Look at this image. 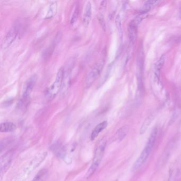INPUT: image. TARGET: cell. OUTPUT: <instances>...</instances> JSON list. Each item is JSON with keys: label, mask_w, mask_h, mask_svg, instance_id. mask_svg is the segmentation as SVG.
<instances>
[{"label": "cell", "mask_w": 181, "mask_h": 181, "mask_svg": "<svg viewBox=\"0 0 181 181\" xmlns=\"http://www.w3.org/2000/svg\"><path fill=\"white\" fill-rule=\"evenodd\" d=\"M106 144H107V141L105 138H104L99 140L97 143L95 148L93 162L91 165L90 168L88 170L86 175V177L87 179L90 178L98 169V167L99 166L102 161L103 157L104 156Z\"/></svg>", "instance_id": "obj_1"}, {"label": "cell", "mask_w": 181, "mask_h": 181, "mask_svg": "<svg viewBox=\"0 0 181 181\" xmlns=\"http://www.w3.org/2000/svg\"><path fill=\"white\" fill-rule=\"evenodd\" d=\"M47 155V153L46 152H41L37 154L30 160L25 168L23 169L22 172L18 176L17 181H26V179L28 178L29 176L45 160Z\"/></svg>", "instance_id": "obj_2"}, {"label": "cell", "mask_w": 181, "mask_h": 181, "mask_svg": "<svg viewBox=\"0 0 181 181\" xmlns=\"http://www.w3.org/2000/svg\"><path fill=\"white\" fill-rule=\"evenodd\" d=\"M37 80V76L36 74H34L26 81L23 87V96L18 104V106L20 109L25 110L29 104L30 95L32 94L34 87L36 85Z\"/></svg>", "instance_id": "obj_3"}, {"label": "cell", "mask_w": 181, "mask_h": 181, "mask_svg": "<svg viewBox=\"0 0 181 181\" xmlns=\"http://www.w3.org/2000/svg\"><path fill=\"white\" fill-rule=\"evenodd\" d=\"M64 69L63 67L61 68L58 71L57 77L50 87L47 89L45 92V97L48 100H52L57 96L62 87L63 80Z\"/></svg>", "instance_id": "obj_4"}, {"label": "cell", "mask_w": 181, "mask_h": 181, "mask_svg": "<svg viewBox=\"0 0 181 181\" xmlns=\"http://www.w3.org/2000/svg\"><path fill=\"white\" fill-rule=\"evenodd\" d=\"M104 64L105 60L104 59H101L96 63H95L86 78L85 82L86 88H88L90 87L95 81L97 79V78L100 76L102 70L104 68Z\"/></svg>", "instance_id": "obj_5"}, {"label": "cell", "mask_w": 181, "mask_h": 181, "mask_svg": "<svg viewBox=\"0 0 181 181\" xmlns=\"http://www.w3.org/2000/svg\"><path fill=\"white\" fill-rule=\"evenodd\" d=\"M18 32V28L16 26H14L10 29L2 40L1 44L2 49H6L11 45L17 37Z\"/></svg>", "instance_id": "obj_6"}, {"label": "cell", "mask_w": 181, "mask_h": 181, "mask_svg": "<svg viewBox=\"0 0 181 181\" xmlns=\"http://www.w3.org/2000/svg\"><path fill=\"white\" fill-rule=\"evenodd\" d=\"M142 20V19L140 17L136 18L133 21H131L128 27V37L130 42L132 44L136 42L137 32H138V26Z\"/></svg>", "instance_id": "obj_7"}, {"label": "cell", "mask_w": 181, "mask_h": 181, "mask_svg": "<svg viewBox=\"0 0 181 181\" xmlns=\"http://www.w3.org/2000/svg\"><path fill=\"white\" fill-rule=\"evenodd\" d=\"M151 151V150L145 147L140 155L139 157L137 159L136 162H134V165L132 167L133 171L137 170L145 164V162L148 158Z\"/></svg>", "instance_id": "obj_8"}, {"label": "cell", "mask_w": 181, "mask_h": 181, "mask_svg": "<svg viewBox=\"0 0 181 181\" xmlns=\"http://www.w3.org/2000/svg\"><path fill=\"white\" fill-rule=\"evenodd\" d=\"M91 15H92V8H91V4L90 1H88L86 6H85L84 12L83 15V24L85 26H88L91 19Z\"/></svg>", "instance_id": "obj_9"}, {"label": "cell", "mask_w": 181, "mask_h": 181, "mask_svg": "<svg viewBox=\"0 0 181 181\" xmlns=\"http://www.w3.org/2000/svg\"><path fill=\"white\" fill-rule=\"evenodd\" d=\"M11 163V158L10 154H6L1 160V175H3L9 168Z\"/></svg>", "instance_id": "obj_10"}, {"label": "cell", "mask_w": 181, "mask_h": 181, "mask_svg": "<svg viewBox=\"0 0 181 181\" xmlns=\"http://www.w3.org/2000/svg\"><path fill=\"white\" fill-rule=\"evenodd\" d=\"M107 126V121H103V122L98 124L92 131V133L91 134V140H94L95 139L98 137L100 132L104 130Z\"/></svg>", "instance_id": "obj_11"}, {"label": "cell", "mask_w": 181, "mask_h": 181, "mask_svg": "<svg viewBox=\"0 0 181 181\" xmlns=\"http://www.w3.org/2000/svg\"><path fill=\"white\" fill-rule=\"evenodd\" d=\"M128 131L129 127L128 125H124L119 128L115 133V138L116 140L119 142L122 141L126 137Z\"/></svg>", "instance_id": "obj_12"}, {"label": "cell", "mask_w": 181, "mask_h": 181, "mask_svg": "<svg viewBox=\"0 0 181 181\" xmlns=\"http://www.w3.org/2000/svg\"><path fill=\"white\" fill-rule=\"evenodd\" d=\"M165 61V56L162 55L160 57V59L155 64V76L157 80L159 79L160 75V71L162 69V66L164 64Z\"/></svg>", "instance_id": "obj_13"}, {"label": "cell", "mask_w": 181, "mask_h": 181, "mask_svg": "<svg viewBox=\"0 0 181 181\" xmlns=\"http://www.w3.org/2000/svg\"><path fill=\"white\" fill-rule=\"evenodd\" d=\"M16 128V125L13 123L9 122L2 123L0 125V132L4 133L13 132Z\"/></svg>", "instance_id": "obj_14"}, {"label": "cell", "mask_w": 181, "mask_h": 181, "mask_svg": "<svg viewBox=\"0 0 181 181\" xmlns=\"http://www.w3.org/2000/svg\"><path fill=\"white\" fill-rule=\"evenodd\" d=\"M157 135V128H155L151 131V133L149 136L147 144H146V145H145L146 147L149 148L151 150H152V149L154 146V145H155Z\"/></svg>", "instance_id": "obj_15"}, {"label": "cell", "mask_w": 181, "mask_h": 181, "mask_svg": "<svg viewBox=\"0 0 181 181\" xmlns=\"http://www.w3.org/2000/svg\"><path fill=\"white\" fill-rule=\"evenodd\" d=\"M48 178V171L47 169H42L36 174L32 181H47Z\"/></svg>", "instance_id": "obj_16"}, {"label": "cell", "mask_w": 181, "mask_h": 181, "mask_svg": "<svg viewBox=\"0 0 181 181\" xmlns=\"http://www.w3.org/2000/svg\"><path fill=\"white\" fill-rule=\"evenodd\" d=\"M154 119V115L153 114H150L148 116L145 120L144 121L141 127L140 130V134H143L145 133V131L147 130L148 128H149L150 125L151 124V122H153V120Z\"/></svg>", "instance_id": "obj_17"}, {"label": "cell", "mask_w": 181, "mask_h": 181, "mask_svg": "<svg viewBox=\"0 0 181 181\" xmlns=\"http://www.w3.org/2000/svg\"><path fill=\"white\" fill-rule=\"evenodd\" d=\"M57 11V2H52L51 3L48 10L47 15L46 16L45 19H49L55 15Z\"/></svg>", "instance_id": "obj_18"}, {"label": "cell", "mask_w": 181, "mask_h": 181, "mask_svg": "<svg viewBox=\"0 0 181 181\" xmlns=\"http://www.w3.org/2000/svg\"><path fill=\"white\" fill-rule=\"evenodd\" d=\"M53 150L57 156H59L60 157L64 156L65 155V150L64 148L59 144H56L53 145Z\"/></svg>", "instance_id": "obj_19"}, {"label": "cell", "mask_w": 181, "mask_h": 181, "mask_svg": "<svg viewBox=\"0 0 181 181\" xmlns=\"http://www.w3.org/2000/svg\"><path fill=\"white\" fill-rule=\"evenodd\" d=\"M157 2V1H148L147 2H145L142 10V14L147 13L148 12L150 11L151 9V8L156 4Z\"/></svg>", "instance_id": "obj_20"}, {"label": "cell", "mask_w": 181, "mask_h": 181, "mask_svg": "<svg viewBox=\"0 0 181 181\" xmlns=\"http://www.w3.org/2000/svg\"><path fill=\"white\" fill-rule=\"evenodd\" d=\"M115 23H116V27H117L118 31H119V34L120 35L121 37H122V25H121V18H120V15H117L116 18Z\"/></svg>", "instance_id": "obj_21"}, {"label": "cell", "mask_w": 181, "mask_h": 181, "mask_svg": "<svg viewBox=\"0 0 181 181\" xmlns=\"http://www.w3.org/2000/svg\"><path fill=\"white\" fill-rule=\"evenodd\" d=\"M78 14H79V9L77 6L74 11L73 15H72L71 19V24H74V23H76V21L77 20Z\"/></svg>", "instance_id": "obj_22"}, {"label": "cell", "mask_w": 181, "mask_h": 181, "mask_svg": "<svg viewBox=\"0 0 181 181\" xmlns=\"http://www.w3.org/2000/svg\"><path fill=\"white\" fill-rule=\"evenodd\" d=\"M179 18H181V10H180V11H179Z\"/></svg>", "instance_id": "obj_23"}]
</instances>
